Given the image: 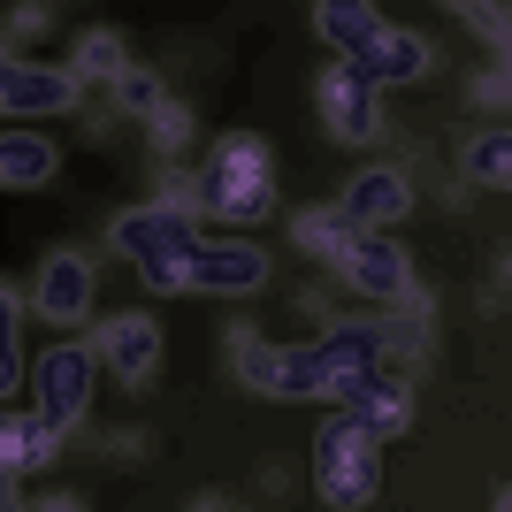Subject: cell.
Here are the masks:
<instances>
[{"instance_id":"d4e9b609","label":"cell","mask_w":512,"mask_h":512,"mask_svg":"<svg viewBox=\"0 0 512 512\" xmlns=\"http://www.w3.org/2000/svg\"><path fill=\"white\" fill-rule=\"evenodd\" d=\"M54 8H62V0H16V8L0 16V39L16 46V54H23V46H39L46 31H54Z\"/></svg>"},{"instance_id":"e0dca14e","label":"cell","mask_w":512,"mask_h":512,"mask_svg":"<svg viewBox=\"0 0 512 512\" xmlns=\"http://www.w3.org/2000/svg\"><path fill=\"white\" fill-rule=\"evenodd\" d=\"M352 237H360V222H352L344 207H299L291 214V245H299L306 260H321V268H337Z\"/></svg>"},{"instance_id":"8fae6325","label":"cell","mask_w":512,"mask_h":512,"mask_svg":"<svg viewBox=\"0 0 512 512\" xmlns=\"http://www.w3.org/2000/svg\"><path fill=\"white\" fill-rule=\"evenodd\" d=\"M92 352H100V375H115L123 390H153L169 344H161V321L153 314H115L92 329Z\"/></svg>"},{"instance_id":"83f0119b","label":"cell","mask_w":512,"mask_h":512,"mask_svg":"<svg viewBox=\"0 0 512 512\" xmlns=\"http://www.w3.org/2000/svg\"><path fill=\"white\" fill-rule=\"evenodd\" d=\"M467 100H474V107H490V115L505 107V62H497V54H490V62H482V69L467 77Z\"/></svg>"},{"instance_id":"7402d4cb","label":"cell","mask_w":512,"mask_h":512,"mask_svg":"<svg viewBox=\"0 0 512 512\" xmlns=\"http://www.w3.org/2000/svg\"><path fill=\"white\" fill-rule=\"evenodd\" d=\"M62 444H69V436L46 421V413H23V428H16V474H23V482H31V474H46L54 459H62Z\"/></svg>"},{"instance_id":"52a82bcc","label":"cell","mask_w":512,"mask_h":512,"mask_svg":"<svg viewBox=\"0 0 512 512\" xmlns=\"http://www.w3.org/2000/svg\"><path fill=\"white\" fill-rule=\"evenodd\" d=\"M92 299H100V260L77 253V245H54L39 260V276L23 283V306L46 321V329H85Z\"/></svg>"},{"instance_id":"4fadbf2b","label":"cell","mask_w":512,"mask_h":512,"mask_svg":"<svg viewBox=\"0 0 512 512\" xmlns=\"http://www.w3.org/2000/svg\"><path fill=\"white\" fill-rule=\"evenodd\" d=\"M337 207L360 222V230H398L413 214V169H398V161H375V169H360L352 184L337 192Z\"/></svg>"},{"instance_id":"f546056e","label":"cell","mask_w":512,"mask_h":512,"mask_svg":"<svg viewBox=\"0 0 512 512\" xmlns=\"http://www.w3.org/2000/svg\"><path fill=\"white\" fill-rule=\"evenodd\" d=\"M444 8H451V16H467V8H474V0H444Z\"/></svg>"},{"instance_id":"9c48e42d","label":"cell","mask_w":512,"mask_h":512,"mask_svg":"<svg viewBox=\"0 0 512 512\" xmlns=\"http://www.w3.org/2000/svg\"><path fill=\"white\" fill-rule=\"evenodd\" d=\"M337 276H344V291H352V299H367V306H406V299H421L406 245H398V237H383V230H360V237H352V245H344V260H337Z\"/></svg>"},{"instance_id":"44dd1931","label":"cell","mask_w":512,"mask_h":512,"mask_svg":"<svg viewBox=\"0 0 512 512\" xmlns=\"http://www.w3.org/2000/svg\"><path fill=\"white\" fill-rule=\"evenodd\" d=\"M123 62H130V54H123V39H115V31H85V39L69 46V77H77V85H107Z\"/></svg>"},{"instance_id":"603a6c76","label":"cell","mask_w":512,"mask_h":512,"mask_svg":"<svg viewBox=\"0 0 512 512\" xmlns=\"http://www.w3.org/2000/svg\"><path fill=\"white\" fill-rule=\"evenodd\" d=\"M153 199H161V207H184V214H199V222H207V192H199V169H184L176 153H161V169H153Z\"/></svg>"},{"instance_id":"ba28073f","label":"cell","mask_w":512,"mask_h":512,"mask_svg":"<svg viewBox=\"0 0 512 512\" xmlns=\"http://www.w3.org/2000/svg\"><path fill=\"white\" fill-rule=\"evenodd\" d=\"M199 245V214L184 207H161V199H146V207H123L115 222H107V253L130 260V268H153V260H176Z\"/></svg>"},{"instance_id":"484cf974","label":"cell","mask_w":512,"mask_h":512,"mask_svg":"<svg viewBox=\"0 0 512 512\" xmlns=\"http://www.w3.org/2000/svg\"><path fill=\"white\" fill-rule=\"evenodd\" d=\"M107 92H115L123 115H153V107H161V77H153V69H130V62L107 77Z\"/></svg>"},{"instance_id":"9a60e30c","label":"cell","mask_w":512,"mask_h":512,"mask_svg":"<svg viewBox=\"0 0 512 512\" xmlns=\"http://www.w3.org/2000/svg\"><path fill=\"white\" fill-rule=\"evenodd\" d=\"M62 176V146L46 130H0V192H39Z\"/></svg>"},{"instance_id":"30bf717a","label":"cell","mask_w":512,"mask_h":512,"mask_svg":"<svg viewBox=\"0 0 512 512\" xmlns=\"http://www.w3.org/2000/svg\"><path fill=\"white\" fill-rule=\"evenodd\" d=\"M321 123H329V138H344V146H375V138H390V115H383V85H367L360 69L344 62H329L321 69Z\"/></svg>"},{"instance_id":"ffe728a7","label":"cell","mask_w":512,"mask_h":512,"mask_svg":"<svg viewBox=\"0 0 512 512\" xmlns=\"http://www.w3.org/2000/svg\"><path fill=\"white\" fill-rule=\"evenodd\" d=\"M23 314H31V306H23V291L0 276V398L23 383Z\"/></svg>"},{"instance_id":"7a4b0ae2","label":"cell","mask_w":512,"mask_h":512,"mask_svg":"<svg viewBox=\"0 0 512 512\" xmlns=\"http://www.w3.org/2000/svg\"><path fill=\"white\" fill-rule=\"evenodd\" d=\"M222 360L230 375L253 398H283V406H299V398H329V360H321V344H268L253 321H230L222 329Z\"/></svg>"},{"instance_id":"ac0fdd59","label":"cell","mask_w":512,"mask_h":512,"mask_svg":"<svg viewBox=\"0 0 512 512\" xmlns=\"http://www.w3.org/2000/svg\"><path fill=\"white\" fill-rule=\"evenodd\" d=\"M459 184H474V192H505L512 184V130L505 123L474 130L467 146H459Z\"/></svg>"},{"instance_id":"5b68a950","label":"cell","mask_w":512,"mask_h":512,"mask_svg":"<svg viewBox=\"0 0 512 512\" xmlns=\"http://www.w3.org/2000/svg\"><path fill=\"white\" fill-rule=\"evenodd\" d=\"M92 390H100V352H92L85 337H54L31 360V398H39V413L62 436H77V428L92 421Z\"/></svg>"},{"instance_id":"4316f807","label":"cell","mask_w":512,"mask_h":512,"mask_svg":"<svg viewBox=\"0 0 512 512\" xmlns=\"http://www.w3.org/2000/svg\"><path fill=\"white\" fill-rule=\"evenodd\" d=\"M467 31L482 46H490V54H505V39H512V23H505V0H474L467 8Z\"/></svg>"},{"instance_id":"6da1fadb","label":"cell","mask_w":512,"mask_h":512,"mask_svg":"<svg viewBox=\"0 0 512 512\" xmlns=\"http://www.w3.org/2000/svg\"><path fill=\"white\" fill-rule=\"evenodd\" d=\"M268 253H260L253 237H199L192 253L176 260H153V268H138V283H146L153 299H176V291H199V299H253V291H268Z\"/></svg>"},{"instance_id":"3957f363","label":"cell","mask_w":512,"mask_h":512,"mask_svg":"<svg viewBox=\"0 0 512 512\" xmlns=\"http://www.w3.org/2000/svg\"><path fill=\"white\" fill-rule=\"evenodd\" d=\"M199 192H207V222H237V230L268 222V214H276V153H268V138L230 130V138L207 153Z\"/></svg>"},{"instance_id":"8992f818","label":"cell","mask_w":512,"mask_h":512,"mask_svg":"<svg viewBox=\"0 0 512 512\" xmlns=\"http://www.w3.org/2000/svg\"><path fill=\"white\" fill-rule=\"evenodd\" d=\"M329 406H344L375 444H398V436H413V367L375 360V367H360V375H337V383H329Z\"/></svg>"},{"instance_id":"f1b7e54d","label":"cell","mask_w":512,"mask_h":512,"mask_svg":"<svg viewBox=\"0 0 512 512\" xmlns=\"http://www.w3.org/2000/svg\"><path fill=\"white\" fill-rule=\"evenodd\" d=\"M8 69H16V46L0 39V85H8Z\"/></svg>"},{"instance_id":"5bb4252c","label":"cell","mask_w":512,"mask_h":512,"mask_svg":"<svg viewBox=\"0 0 512 512\" xmlns=\"http://www.w3.org/2000/svg\"><path fill=\"white\" fill-rule=\"evenodd\" d=\"M344 62L360 69L367 85H421L428 69H436V39H421V31H398V23H383V31H375V46L344 54Z\"/></svg>"},{"instance_id":"d6986e66","label":"cell","mask_w":512,"mask_h":512,"mask_svg":"<svg viewBox=\"0 0 512 512\" xmlns=\"http://www.w3.org/2000/svg\"><path fill=\"white\" fill-rule=\"evenodd\" d=\"M321 360H329V375H360V367H375L383 360V344H375V321L367 314H352V321H329L321 329Z\"/></svg>"},{"instance_id":"277c9868","label":"cell","mask_w":512,"mask_h":512,"mask_svg":"<svg viewBox=\"0 0 512 512\" xmlns=\"http://www.w3.org/2000/svg\"><path fill=\"white\" fill-rule=\"evenodd\" d=\"M314 497L337 505V512H360V505L383 497V444L344 406H337V421L314 428Z\"/></svg>"},{"instance_id":"7c38bea8","label":"cell","mask_w":512,"mask_h":512,"mask_svg":"<svg viewBox=\"0 0 512 512\" xmlns=\"http://www.w3.org/2000/svg\"><path fill=\"white\" fill-rule=\"evenodd\" d=\"M77 100H85V85L69 77V62H31V54H16L8 85H0V115H77Z\"/></svg>"},{"instance_id":"2e32d148","label":"cell","mask_w":512,"mask_h":512,"mask_svg":"<svg viewBox=\"0 0 512 512\" xmlns=\"http://www.w3.org/2000/svg\"><path fill=\"white\" fill-rule=\"evenodd\" d=\"M375 31H383L375 0H314V39L329 54H360V46H375Z\"/></svg>"},{"instance_id":"cb8c5ba5","label":"cell","mask_w":512,"mask_h":512,"mask_svg":"<svg viewBox=\"0 0 512 512\" xmlns=\"http://www.w3.org/2000/svg\"><path fill=\"white\" fill-rule=\"evenodd\" d=\"M192 130H199V115H192L184 100H169V92H161V107L146 115V138H153V153H184V146H192Z\"/></svg>"}]
</instances>
